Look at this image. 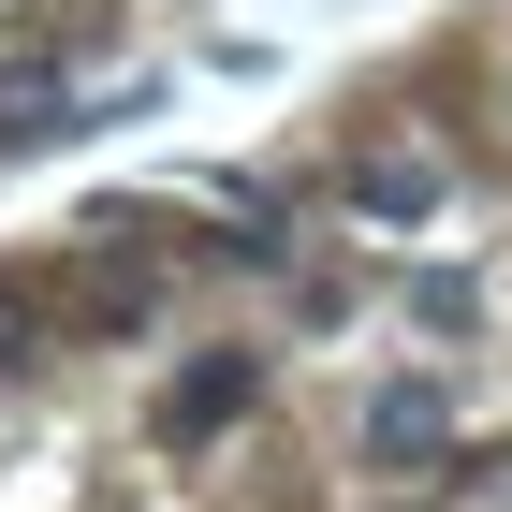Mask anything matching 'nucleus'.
I'll return each instance as SVG.
<instances>
[{
    "instance_id": "nucleus-1",
    "label": "nucleus",
    "mask_w": 512,
    "mask_h": 512,
    "mask_svg": "<svg viewBox=\"0 0 512 512\" xmlns=\"http://www.w3.org/2000/svg\"><path fill=\"white\" fill-rule=\"evenodd\" d=\"M249 410V352H205V366H176V395H161V439L191 454V439H220Z\"/></svg>"
},
{
    "instance_id": "nucleus-2",
    "label": "nucleus",
    "mask_w": 512,
    "mask_h": 512,
    "mask_svg": "<svg viewBox=\"0 0 512 512\" xmlns=\"http://www.w3.org/2000/svg\"><path fill=\"white\" fill-rule=\"evenodd\" d=\"M425 191H439L425 161H366V205H381V220H425Z\"/></svg>"
}]
</instances>
